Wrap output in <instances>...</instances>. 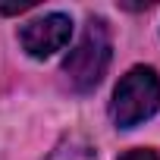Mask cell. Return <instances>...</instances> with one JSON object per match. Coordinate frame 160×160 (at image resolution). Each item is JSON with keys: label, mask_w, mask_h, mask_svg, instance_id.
<instances>
[{"label": "cell", "mask_w": 160, "mask_h": 160, "mask_svg": "<svg viewBox=\"0 0 160 160\" xmlns=\"http://www.w3.org/2000/svg\"><path fill=\"white\" fill-rule=\"evenodd\" d=\"M110 66V32L104 19H88L78 44L69 50V57L63 60V75L72 91L85 94L91 88L101 85V78Z\"/></svg>", "instance_id": "6da1fadb"}, {"label": "cell", "mask_w": 160, "mask_h": 160, "mask_svg": "<svg viewBox=\"0 0 160 160\" xmlns=\"http://www.w3.org/2000/svg\"><path fill=\"white\" fill-rule=\"evenodd\" d=\"M160 107V75L151 66L129 69L110 101V116L119 129H135L138 122L151 119Z\"/></svg>", "instance_id": "7a4b0ae2"}, {"label": "cell", "mask_w": 160, "mask_h": 160, "mask_svg": "<svg viewBox=\"0 0 160 160\" xmlns=\"http://www.w3.org/2000/svg\"><path fill=\"white\" fill-rule=\"evenodd\" d=\"M69 35H72V19L63 16V13H50V16H41V19L28 22L19 32V41H22V50L28 57L44 60V57L63 50L69 44Z\"/></svg>", "instance_id": "3957f363"}, {"label": "cell", "mask_w": 160, "mask_h": 160, "mask_svg": "<svg viewBox=\"0 0 160 160\" xmlns=\"http://www.w3.org/2000/svg\"><path fill=\"white\" fill-rule=\"evenodd\" d=\"M91 157H94V151H91L88 141H82V138H66L47 160H91Z\"/></svg>", "instance_id": "277c9868"}, {"label": "cell", "mask_w": 160, "mask_h": 160, "mask_svg": "<svg viewBox=\"0 0 160 160\" xmlns=\"http://www.w3.org/2000/svg\"><path fill=\"white\" fill-rule=\"evenodd\" d=\"M119 160H160V157H157L151 148H135V151H126Z\"/></svg>", "instance_id": "5b68a950"}, {"label": "cell", "mask_w": 160, "mask_h": 160, "mask_svg": "<svg viewBox=\"0 0 160 160\" xmlns=\"http://www.w3.org/2000/svg\"><path fill=\"white\" fill-rule=\"evenodd\" d=\"M35 3H32V0H25V3H13V7H0V13H3V16H13V13H25V10H32Z\"/></svg>", "instance_id": "8992f818"}]
</instances>
